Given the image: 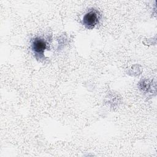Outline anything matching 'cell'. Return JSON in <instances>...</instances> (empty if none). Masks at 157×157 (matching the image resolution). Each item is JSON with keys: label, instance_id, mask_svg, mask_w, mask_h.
Listing matches in <instances>:
<instances>
[{"label": "cell", "instance_id": "6da1fadb", "mask_svg": "<svg viewBox=\"0 0 157 157\" xmlns=\"http://www.w3.org/2000/svg\"><path fill=\"white\" fill-rule=\"evenodd\" d=\"M99 20L100 14L99 11L95 9H91L84 15L82 19V23L86 28L91 29L98 24Z\"/></svg>", "mask_w": 157, "mask_h": 157}, {"label": "cell", "instance_id": "7a4b0ae2", "mask_svg": "<svg viewBox=\"0 0 157 157\" xmlns=\"http://www.w3.org/2000/svg\"><path fill=\"white\" fill-rule=\"evenodd\" d=\"M31 48L33 52L37 55H42L47 48V42L40 37L34 38L31 43Z\"/></svg>", "mask_w": 157, "mask_h": 157}]
</instances>
